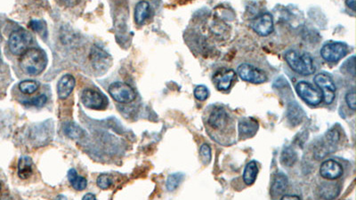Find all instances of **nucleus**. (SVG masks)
Here are the masks:
<instances>
[{
    "label": "nucleus",
    "mask_w": 356,
    "mask_h": 200,
    "mask_svg": "<svg viewBox=\"0 0 356 200\" xmlns=\"http://www.w3.org/2000/svg\"><path fill=\"white\" fill-rule=\"evenodd\" d=\"M68 180L73 189H75L76 191H84L88 185L87 180L84 177L78 175L75 169H71L69 171Z\"/></svg>",
    "instance_id": "obj_24"
},
{
    "label": "nucleus",
    "mask_w": 356,
    "mask_h": 200,
    "mask_svg": "<svg viewBox=\"0 0 356 200\" xmlns=\"http://www.w3.org/2000/svg\"><path fill=\"white\" fill-rule=\"evenodd\" d=\"M64 132L67 136L72 139H80L83 136V130L74 123L67 122L64 125Z\"/></svg>",
    "instance_id": "obj_26"
},
{
    "label": "nucleus",
    "mask_w": 356,
    "mask_h": 200,
    "mask_svg": "<svg viewBox=\"0 0 356 200\" xmlns=\"http://www.w3.org/2000/svg\"><path fill=\"white\" fill-rule=\"evenodd\" d=\"M54 133V125L51 120L38 124L30 129V138L33 144L43 146L48 143Z\"/></svg>",
    "instance_id": "obj_5"
},
{
    "label": "nucleus",
    "mask_w": 356,
    "mask_h": 200,
    "mask_svg": "<svg viewBox=\"0 0 356 200\" xmlns=\"http://www.w3.org/2000/svg\"><path fill=\"white\" fill-rule=\"evenodd\" d=\"M346 102L348 106L353 110L356 111V91L355 90H350L348 91L346 94Z\"/></svg>",
    "instance_id": "obj_35"
},
{
    "label": "nucleus",
    "mask_w": 356,
    "mask_h": 200,
    "mask_svg": "<svg viewBox=\"0 0 356 200\" xmlns=\"http://www.w3.org/2000/svg\"><path fill=\"white\" fill-rule=\"evenodd\" d=\"M236 74L233 69L221 68L213 76V82L219 91H227L235 79Z\"/></svg>",
    "instance_id": "obj_13"
},
{
    "label": "nucleus",
    "mask_w": 356,
    "mask_h": 200,
    "mask_svg": "<svg viewBox=\"0 0 356 200\" xmlns=\"http://www.w3.org/2000/svg\"><path fill=\"white\" fill-rule=\"evenodd\" d=\"M109 93L116 102L125 104L133 102L136 96L131 86L122 82H115L111 84L109 88Z\"/></svg>",
    "instance_id": "obj_9"
},
{
    "label": "nucleus",
    "mask_w": 356,
    "mask_h": 200,
    "mask_svg": "<svg viewBox=\"0 0 356 200\" xmlns=\"http://www.w3.org/2000/svg\"><path fill=\"white\" fill-rule=\"evenodd\" d=\"M347 54L348 46L342 42H328L321 49V56L328 63H337Z\"/></svg>",
    "instance_id": "obj_8"
},
{
    "label": "nucleus",
    "mask_w": 356,
    "mask_h": 200,
    "mask_svg": "<svg viewBox=\"0 0 356 200\" xmlns=\"http://www.w3.org/2000/svg\"><path fill=\"white\" fill-rule=\"evenodd\" d=\"M32 41V36L28 30L23 29L14 30L9 37V49L14 56H21L29 49Z\"/></svg>",
    "instance_id": "obj_3"
},
{
    "label": "nucleus",
    "mask_w": 356,
    "mask_h": 200,
    "mask_svg": "<svg viewBox=\"0 0 356 200\" xmlns=\"http://www.w3.org/2000/svg\"><path fill=\"white\" fill-rule=\"evenodd\" d=\"M297 160V153L292 147H286L280 156V162L285 166L290 167L292 166Z\"/></svg>",
    "instance_id": "obj_25"
},
{
    "label": "nucleus",
    "mask_w": 356,
    "mask_h": 200,
    "mask_svg": "<svg viewBox=\"0 0 356 200\" xmlns=\"http://www.w3.org/2000/svg\"><path fill=\"white\" fill-rule=\"evenodd\" d=\"M339 140H340V133L336 128L331 129L325 135V140L334 149H335V145L338 144Z\"/></svg>",
    "instance_id": "obj_29"
},
{
    "label": "nucleus",
    "mask_w": 356,
    "mask_h": 200,
    "mask_svg": "<svg viewBox=\"0 0 356 200\" xmlns=\"http://www.w3.org/2000/svg\"><path fill=\"white\" fill-rule=\"evenodd\" d=\"M2 64V56H1V53H0V65Z\"/></svg>",
    "instance_id": "obj_40"
},
{
    "label": "nucleus",
    "mask_w": 356,
    "mask_h": 200,
    "mask_svg": "<svg viewBox=\"0 0 356 200\" xmlns=\"http://www.w3.org/2000/svg\"><path fill=\"white\" fill-rule=\"evenodd\" d=\"M199 155L201 157V160L203 161L204 164L208 165V163L211 160V149L208 144L201 145L200 149H199Z\"/></svg>",
    "instance_id": "obj_33"
},
{
    "label": "nucleus",
    "mask_w": 356,
    "mask_h": 200,
    "mask_svg": "<svg viewBox=\"0 0 356 200\" xmlns=\"http://www.w3.org/2000/svg\"><path fill=\"white\" fill-rule=\"evenodd\" d=\"M150 14V4L147 1H140L135 8V21L138 25L143 24Z\"/></svg>",
    "instance_id": "obj_22"
},
{
    "label": "nucleus",
    "mask_w": 356,
    "mask_h": 200,
    "mask_svg": "<svg viewBox=\"0 0 356 200\" xmlns=\"http://www.w3.org/2000/svg\"><path fill=\"white\" fill-rule=\"evenodd\" d=\"M237 73L242 80L252 84H263L267 80L266 72L251 64H241L238 67Z\"/></svg>",
    "instance_id": "obj_7"
},
{
    "label": "nucleus",
    "mask_w": 356,
    "mask_h": 200,
    "mask_svg": "<svg viewBox=\"0 0 356 200\" xmlns=\"http://www.w3.org/2000/svg\"><path fill=\"white\" fill-rule=\"evenodd\" d=\"M89 60L92 64L93 68L96 71L105 72L110 68L111 64V57L106 52L103 51L100 47H93L90 52Z\"/></svg>",
    "instance_id": "obj_11"
},
{
    "label": "nucleus",
    "mask_w": 356,
    "mask_h": 200,
    "mask_svg": "<svg viewBox=\"0 0 356 200\" xmlns=\"http://www.w3.org/2000/svg\"><path fill=\"white\" fill-rule=\"evenodd\" d=\"M281 200H300V197L295 196V195H284L281 197Z\"/></svg>",
    "instance_id": "obj_38"
},
{
    "label": "nucleus",
    "mask_w": 356,
    "mask_h": 200,
    "mask_svg": "<svg viewBox=\"0 0 356 200\" xmlns=\"http://www.w3.org/2000/svg\"><path fill=\"white\" fill-rule=\"evenodd\" d=\"M340 188L336 183H323L319 190V195L324 200H333L339 196Z\"/></svg>",
    "instance_id": "obj_21"
},
{
    "label": "nucleus",
    "mask_w": 356,
    "mask_h": 200,
    "mask_svg": "<svg viewBox=\"0 0 356 200\" xmlns=\"http://www.w3.org/2000/svg\"><path fill=\"white\" fill-rule=\"evenodd\" d=\"M39 88V84L35 80L21 81L19 84V89L21 93L25 94H32L36 93Z\"/></svg>",
    "instance_id": "obj_27"
},
{
    "label": "nucleus",
    "mask_w": 356,
    "mask_h": 200,
    "mask_svg": "<svg viewBox=\"0 0 356 200\" xmlns=\"http://www.w3.org/2000/svg\"><path fill=\"white\" fill-rule=\"evenodd\" d=\"M76 81L72 75L67 74L60 79L57 84V94L60 99H66L75 87Z\"/></svg>",
    "instance_id": "obj_17"
},
{
    "label": "nucleus",
    "mask_w": 356,
    "mask_h": 200,
    "mask_svg": "<svg viewBox=\"0 0 356 200\" xmlns=\"http://www.w3.org/2000/svg\"><path fill=\"white\" fill-rule=\"evenodd\" d=\"M64 4H66L67 6L72 7V6H75L77 4L81 3V0H61Z\"/></svg>",
    "instance_id": "obj_36"
},
{
    "label": "nucleus",
    "mask_w": 356,
    "mask_h": 200,
    "mask_svg": "<svg viewBox=\"0 0 356 200\" xmlns=\"http://www.w3.org/2000/svg\"><path fill=\"white\" fill-rule=\"evenodd\" d=\"M96 183H97L98 187L101 188L102 190H107L111 186L112 180H111L110 175L104 174V175H101L98 177Z\"/></svg>",
    "instance_id": "obj_32"
},
{
    "label": "nucleus",
    "mask_w": 356,
    "mask_h": 200,
    "mask_svg": "<svg viewBox=\"0 0 356 200\" xmlns=\"http://www.w3.org/2000/svg\"><path fill=\"white\" fill-rule=\"evenodd\" d=\"M81 100L87 108L92 110H101L105 106V98L100 93L93 90H84Z\"/></svg>",
    "instance_id": "obj_15"
},
{
    "label": "nucleus",
    "mask_w": 356,
    "mask_h": 200,
    "mask_svg": "<svg viewBox=\"0 0 356 200\" xmlns=\"http://www.w3.org/2000/svg\"><path fill=\"white\" fill-rule=\"evenodd\" d=\"M285 60L290 68L303 76H309L315 71L314 61L306 53L289 50L285 54Z\"/></svg>",
    "instance_id": "obj_2"
},
{
    "label": "nucleus",
    "mask_w": 356,
    "mask_h": 200,
    "mask_svg": "<svg viewBox=\"0 0 356 200\" xmlns=\"http://www.w3.org/2000/svg\"><path fill=\"white\" fill-rule=\"evenodd\" d=\"M259 130V123L252 118L243 119L239 122V133L242 139L254 136Z\"/></svg>",
    "instance_id": "obj_16"
},
{
    "label": "nucleus",
    "mask_w": 356,
    "mask_h": 200,
    "mask_svg": "<svg viewBox=\"0 0 356 200\" xmlns=\"http://www.w3.org/2000/svg\"><path fill=\"white\" fill-rule=\"evenodd\" d=\"M207 124L208 128L215 133H220L228 131L232 120L228 112L223 107L216 106L213 108L208 114Z\"/></svg>",
    "instance_id": "obj_4"
},
{
    "label": "nucleus",
    "mask_w": 356,
    "mask_h": 200,
    "mask_svg": "<svg viewBox=\"0 0 356 200\" xmlns=\"http://www.w3.org/2000/svg\"><path fill=\"white\" fill-rule=\"evenodd\" d=\"M33 174V161L28 156H22L18 162V176L22 180L28 179Z\"/></svg>",
    "instance_id": "obj_19"
},
{
    "label": "nucleus",
    "mask_w": 356,
    "mask_h": 200,
    "mask_svg": "<svg viewBox=\"0 0 356 200\" xmlns=\"http://www.w3.org/2000/svg\"><path fill=\"white\" fill-rule=\"evenodd\" d=\"M305 117V112L297 102H290L288 105L287 118L292 126H297L302 122Z\"/></svg>",
    "instance_id": "obj_20"
},
{
    "label": "nucleus",
    "mask_w": 356,
    "mask_h": 200,
    "mask_svg": "<svg viewBox=\"0 0 356 200\" xmlns=\"http://www.w3.org/2000/svg\"><path fill=\"white\" fill-rule=\"evenodd\" d=\"M83 200H95V196H94V195H93V194H90V193H88V194H86L85 196L83 197Z\"/></svg>",
    "instance_id": "obj_39"
},
{
    "label": "nucleus",
    "mask_w": 356,
    "mask_h": 200,
    "mask_svg": "<svg viewBox=\"0 0 356 200\" xmlns=\"http://www.w3.org/2000/svg\"><path fill=\"white\" fill-rule=\"evenodd\" d=\"M47 101V96L44 95V94H41V95L37 96V97H35V98L30 99V101L23 102V103H24L25 105H30V106L41 107L46 104Z\"/></svg>",
    "instance_id": "obj_34"
},
{
    "label": "nucleus",
    "mask_w": 356,
    "mask_h": 200,
    "mask_svg": "<svg viewBox=\"0 0 356 200\" xmlns=\"http://www.w3.org/2000/svg\"><path fill=\"white\" fill-rule=\"evenodd\" d=\"M314 82L322 89V99L327 104H331L336 96L335 83L326 73H319L314 77Z\"/></svg>",
    "instance_id": "obj_10"
},
{
    "label": "nucleus",
    "mask_w": 356,
    "mask_h": 200,
    "mask_svg": "<svg viewBox=\"0 0 356 200\" xmlns=\"http://www.w3.org/2000/svg\"><path fill=\"white\" fill-rule=\"evenodd\" d=\"M30 26L38 34L41 35L42 37H47V27L45 21L34 20L30 21Z\"/></svg>",
    "instance_id": "obj_30"
},
{
    "label": "nucleus",
    "mask_w": 356,
    "mask_h": 200,
    "mask_svg": "<svg viewBox=\"0 0 356 200\" xmlns=\"http://www.w3.org/2000/svg\"><path fill=\"white\" fill-rule=\"evenodd\" d=\"M208 95H209V90L207 86L203 85L196 86L194 89V96L197 100L205 101L208 98Z\"/></svg>",
    "instance_id": "obj_31"
},
{
    "label": "nucleus",
    "mask_w": 356,
    "mask_h": 200,
    "mask_svg": "<svg viewBox=\"0 0 356 200\" xmlns=\"http://www.w3.org/2000/svg\"><path fill=\"white\" fill-rule=\"evenodd\" d=\"M250 26L257 34L267 37L273 31V18L270 13H262L251 21Z\"/></svg>",
    "instance_id": "obj_12"
},
{
    "label": "nucleus",
    "mask_w": 356,
    "mask_h": 200,
    "mask_svg": "<svg viewBox=\"0 0 356 200\" xmlns=\"http://www.w3.org/2000/svg\"><path fill=\"white\" fill-rule=\"evenodd\" d=\"M346 4L353 11L356 10V0H346Z\"/></svg>",
    "instance_id": "obj_37"
},
{
    "label": "nucleus",
    "mask_w": 356,
    "mask_h": 200,
    "mask_svg": "<svg viewBox=\"0 0 356 200\" xmlns=\"http://www.w3.org/2000/svg\"><path fill=\"white\" fill-rule=\"evenodd\" d=\"M0 191H1V183H0Z\"/></svg>",
    "instance_id": "obj_41"
},
{
    "label": "nucleus",
    "mask_w": 356,
    "mask_h": 200,
    "mask_svg": "<svg viewBox=\"0 0 356 200\" xmlns=\"http://www.w3.org/2000/svg\"><path fill=\"white\" fill-rule=\"evenodd\" d=\"M19 64L23 72L30 76H38L47 67V55L41 49L29 48L21 55Z\"/></svg>",
    "instance_id": "obj_1"
},
{
    "label": "nucleus",
    "mask_w": 356,
    "mask_h": 200,
    "mask_svg": "<svg viewBox=\"0 0 356 200\" xmlns=\"http://www.w3.org/2000/svg\"><path fill=\"white\" fill-rule=\"evenodd\" d=\"M287 187H288L287 176L282 173L277 174L273 179V182L271 183V190H270L271 196L272 198H276L283 195L287 190Z\"/></svg>",
    "instance_id": "obj_18"
},
{
    "label": "nucleus",
    "mask_w": 356,
    "mask_h": 200,
    "mask_svg": "<svg viewBox=\"0 0 356 200\" xmlns=\"http://www.w3.org/2000/svg\"><path fill=\"white\" fill-rule=\"evenodd\" d=\"M259 175V167L256 161H250L247 164L243 173V181L247 185H252L256 182Z\"/></svg>",
    "instance_id": "obj_23"
},
{
    "label": "nucleus",
    "mask_w": 356,
    "mask_h": 200,
    "mask_svg": "<svg viewBox=\"0 0 356 200\" xmlns=\"http://www.w3.org/2000/svg\"><path fill=\"white\" fill-rule=\"evenodd\" d=\"M183 175L181 173H177L173 175H170L167 180L166 183V187L168 189V191L170 192H174L175 190L179 186L180 183L182 182Z\"/></svg>",
    "instance_id": "obj_28"
},
{
    "label": "nucleus",
    "mask_w": 356,
    "mask_h": 200,
    "mask_svg": "<svg viewBox=\"0 0 356 200\" xmlns=\"http://www.w3.org/2000/svg\"><path fill=\"white\" fill-rule=\"evenodd\" d=\"M320 175L324 179H339L343 175V166L336 160L329 159L320 166Z\"/></svg>",
    "instance_id": "obj_14"
},
{
    "label": "nucleus",
    "mask_w": 356,
    "mask_h": 200,
    "mask_svg": "<svg viewBox=\"0 0 356 200\" xmlns=\"http://www.w3.org/2000/svg\"><path fill=\"white\" fill-rule=\"evenodd\" d=\"M296 91L298 96L311 106L319 105L322 101V92L308 82L301 81L297 83Z\"/></svg>",
    "instance_id": "obj_6"
}]
</instances>
